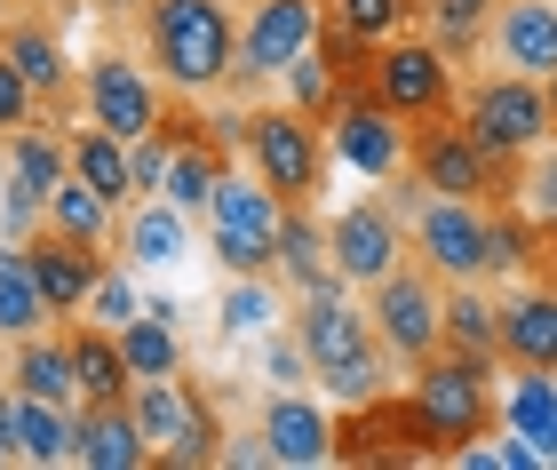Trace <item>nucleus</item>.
<instances>
[{
    "mask_svg": "<svg viewBox=\"0 0 557 470\" xmlns=\"http://www.w3.org/2000/svg\"><path fill=\"white\" fill-rule=\"evenodd\" d=\"M295 335H302V359H311V383H326L343 407L391 391V375H383L391 351H383V335H374V319L343 295V280L295 295Z\"/></svg>",
    "mask_w": 557,
    "mask_h": 470,
    "instance_id": "obj_1",
    "label": "nucleus"
},
{
    "mask_svg": "<svg viewBox=\"0 0 557 470\" xmlns=\"http://www.w3.org/2000/svg\"><path fill=\"white\" fill-rule=\"evenodd\" d=\"M144 33H151V72L175 96H208L239 64V24L223 0H151Z\"/></svg>",
    "mask_w": 557,
    "mask_h": 470,
    "instance_id": "obj_2",
    "label": "nucleus"
},
{
    "mask_svg": "<svg viewBox=\"0 0 557 470\" xmlns=\"http://www.w3.org/2000/svg\"><path fill=\"white\" fill-rule=\"evenodd\" d=\"M414 415H422V438H430V455H462L478 447L494 423H502V407H494V359H478V351H430L414 367Z\"/></svg>",
    "mask_w": 557,
    "mask_h": 470,
    "instance_id": "obj_3",
    "label": "nucleus"
},
{
    "mask_svg": "<svg viewBox=\"0 0 557 470\" xmlns=\"http://www.w3.org/2000/svg\"><path fill=\"white\" fill-rule=\"evenodd\" d=\"M407 168H414L422 191L502 208V200H518V168H525V160H494L454 112H438V120H414V128H407Z\"/></svg>",
    "mask_w": 557,
    "mask_h": 470,
    "instance_id": "obj_4",
    "label": "nucleus"
},
{
    "mask_svg": "<svg viewBox=\"0 0 557 470\" xmlns=\"http://www.w3.org/2000/svg\"><path fill=\"white\" fill-rule=\"evenodd\" d=\"M247 160H256V176L271 184L278 208H311L326 176V136L311 112L271 104V112H247Z\"/></svg>",
    "mask_w": 557,
    "mask_h": 470,
    "instance_id": "obj_5",
    "label": "nucleus"
},
{
    "mask_svg": "<svg viewBox=\"0 0 557 470\" xmlns=\"http://www.w3.org/2000/svg\"><path fill=\"white\" fill-rule=\"evenodd\" d=\"M208 247L232 280H278V200L263 176H223L208 208Z\"/></svg>",
    "mask_w": 557,
    "mask_h": 470,
    "instance_id": "obj_6",
    "label": "nucleus"
},
{
    "mask_svg": "<svg viewBox=\"0 0 557 470\" xmlns=\"http://www.w3.org/2000/svg\"><path fill=\"white\" fill-rule=\"evenodd\" d=\"M367 319H374V335H383L391 359L422 367V359L446 343V335H438V319H446V280H438L422 256H414V263H391L383 280L367 287Z\"/></svg>",
    "mask_w": 557,
    "mask_h": 470,
    "instance_id": "obj_7",
    "label": "nucleus"
},
{
    "mask_svg": "<svg viewBox=\"0 0 557 470\" xmlns=\"http://www.w3.org/2000/svg\"><path fill=\"white\" fill-rule=\"evenodd\" d=\"M414 256L438 280H486L494 271V208L486 200H446V191H414Z\"/></svg>",
    "mask_w": 557,
    "mask_h": 470,
    "instance_id": "obj_8",
    "label": "nucleus"
},
{
    "mask_svg": "<svg viewBox=\"0 0 557 470\" xmlns=\"http://www.w3.org/2000/svg\"><path fill=\"white\" fill-rule=\"evenodd\" d=\"M454 112H462V128L486 144L494 160H525L534 144H549V96H542V81H525V72L478 81Z\"/></svg>",
    "mask_w": 557,
    "mask_h": 470,
    "instance_id": "obj_9",
    "label": "nucleus"
},
{
    "mask_svg": "<svg viewBox=\"0 0 557 470\" xmlns=\"http://www.w3.org/2000/svg\"><path fill=\"white\" fill-rule=\"evenodd\" d=\"M367 88L407 120H438L454 112V64L438 57L430 40H374V64H367Z\"/></svg>",
    "mask_w": 557,
    "mask_h": 470,
    "instance_id": "obj_10",
    "label": "nucleus"
},
{
    "mask_svg": "<svg viewBox=\"0 0 557 470\" xmlns=\"http://www.w3.org/2000/svg\"><path fill=\"white\" fill-rule=\"evenodd\" d=\"M326 144H335V160H350L359 176H398V168H407V120H398L367 81L335 96V112H326Z\"/></svg>",
    "mask_w": 557,
    "mask_h": 470,
    "instance_id": "obj_11",
    "label": "nucleus"
},
{
    "mask_svg": "<svg viewBox=\"0 0 557 470\" xmlns=\"http://www.w3.org/2000/svg\"><path fill=\"white\" fill-rule=\"evenodd\" d=\"M326 239H335V271H343V287H374L391 263H407V208L391 200H359V208H343L335 224H326Z\"/></svg>",
    "mask_w": 557,
    "mask_h": 470,
    "instance_id": "obj_12",
    "label": "nucleus"
},
{
    "mask_svg": "<svg viewBox=\"0 0 557 470\" xmlns=\"http://www.w3.org/2000/svg\"><path fill=\"white\" fill-rule=\"evenodd\" d=\"M422 455H430V438H422L414 399L374 391V399L343 407V423H335V462H422Z\"/></svg>",
    "mask_w": 557,
    "mask_h": 470,
    "instance_id": "obj_13",
    "label": "nucleus"
},
{
    "mask_svg": "<svg viewBox=\"0 0 557 470\" xmlns=\"http://www.w3.org/2000/svg\"><path fill=\"white\" fill-rule=\"evenodd\" d=\"M64 176H72L64 136L48 128V120H24V128H16V152H9V232H16V239H33V232H40L48 191H57Z\"/></svg>",
    "mask_w": 557,
    "mask_h": 470,
    "instance_id": "obj_14",
    "label": "nucleus"
},
{
    "mask_svg": "<svg viewBox=\"0 0 557 470\" xmlns=\"http://www.w3.org/2000/svg\"><path fill=\"white\" fill-rule=\"evenodd\" d=\"M319 33V0H256V16L239 24V64L232 81H278Z\"/></svg>",
    "mask_w": 557,
    "mask_h": 470,
    "instance_id": "obj_15",
    "label": "nucleus"
},
{
    "mask_svg": "<svg viewBox=\"0 0 557 470\" xmlns=\"http://www.w3.org/2000/svg\"><path fill=\"white\" fill-rule=\"evenodd\" d=\"M88 120L112 128L120 144H136L144 128H160V88H151V72H136L128 57H96L88 64Z\"/></svg>",
    "mask_w": 557,
    "mask_h": 470,
    "instance_id": "obj_16",
    "label": "nucleus"
},
{
    "mask_svg": "<svg viewBox=\"0 0 557 470\" xmlns=\"http://www.w3.org/2000/svg\"><path fill=\"white\" fill-rule=\"evenodd\" d=\"M24 256H33L40 287H48V311H57V319H81V311H88L96 280H104V247L64 239L57 224H48V232H33V239H24Z\"/></svg>",
    "mask_w": 557,
    "mask_h": 470,
    "instance_id": "obj_17",
    "label": "nucleus"
},
{
    "mask_svg": "<svg viewBox=\"0 0 557 470\" xmlns=\"http://www.w3.org/2000/svg\"><path fill=\"white\" fill-rule=\"evenodd\" d=\"M263 462H287V470L335 462V415L295 399V391H271V407H263Z\"/></svg>",
    "mask_w": 557,
    "mask_h": 470,
    "instance_id": "obj_18",
    "label": "nucleus"
},
{
    "mask_svg": "<svg viewBox=\"0 0 557 470\" xmlns=\"http://www.w3.org/2000/svg\"><path fill=\"white\" fill-rule=\"evenodd\" d=\"M72 462H81V470H144L151 462V438L136 431V407L128 399L72 407Z\"/></svg>",
    "mask_w": 557,
    "mask_h": 470,
    "instance_id": "obj_19",
    "label": "nucleus"
},
{
    "mask_svg": "<svg viewBox=\"0 0 557 470\" xmlns=\"http://www.w3.org/2000/svg\"><path fill=\"white\" fill-rule=\"evenodd\" d=\"M486 40H494V57L510 72H525V81H549L557 72V9L549 0H502Z\"/></svg>",
    "mask_w": 557,
    "mask_h": 470,
    "instance_id": "obj_20",
    "label": "nucleus"
},
{
    "mask_svg": "<svg viewBox=\"0 0 557 470\" xmlns=\"http://www.w3.org/2000/svg\"><path fill=\"white\" fill-rule=\"evenodd\" d=\"M502 359L510 367H549L557 375V287L525 280L510 304H502Z\"/></svg>",
    "mask_w": 557,
    "mask_h": 470,
    "instance_id": "obj_21",
    "label": "nucleus"
},
{
    "mask_svg": "<svg viewBox=\"0 0 557 470\" xmlns=\"http://www.w3.org/2000/svg\"><path fill=\"white\" fill-rule=\"evenodd\" d=\"M64 343H72V375H81V407H112V399H128V391H136V367H128V351H120L112 327L72 319Z\"/></svg>",
    "mask_w": 557,
    "mask_h": 470,
    "instance_id": "obj_22",
    "label": "nucleus"
},
{
    "mask_svg": "<svg viewBox=\"0 0 557 470\" xmlns=\"http://www.w3.org/2000/svg\"><path fill=\"white\" fill-rule=\"evenodd\" d=\"M278 280H287L295 295L343 280V271H335V239H326V224L311 208H278Z\"/></svg>",
    "mask_w": 557,
    "mask_h": 470,
    "instance_id": "obj_23",
    "label": "nucleus"
},
{
    "mask_svg": "<svg viewBox=\"0 0 557 470\" xmlns=\"http://www.w3.org/2000/svg\"><path fill=\"white\" fill-rule=\"evenodd\" d=\"M9 383L24 391V399H48V407H81V375H72V343L57 335H24L16 359H9Z\"/></svg>",
    "mask_w": 557,
    "mask_h": 470,
    "instance_id": "obj_24",
    "label": "nucleus"
},
{
    "mask_svg": "<svg viewBox=\"0 0 557 470\" xmlns=\"http://www.w3.org/2000/svg\"><path fill=\"white\" fill-rule=\"evenodd\" d=\"M64 152H72V176H81V184H96L112 208H128V200H136V184H128V144H120L112 128L81 120V128L64 136Z\"/></svg>",
    "mask_w": 557,
    "mask_h": 470,
    "instance_id": "obj_25",
    "label": "nucleus"
},
{
    "mask_svg": "<svg viewBox=\"0 0 557 470\" xmlns=\"http://www.w3.org/2000/svg\"><path fill=\"white\" fill-rule=\"evenodd\" d=\"M502 423H510L542 462L557 455V375H549V367H518L510 399H502Z\"/></svg>",
    "mask_w": 557,
    "mask_h": 470,
    "instance_id": "obj_26",
    "label": "nucleus"
},
{
    "mask_svg": "<svg viewBox=\"0 0 557 470\" xmlns=\"http://www.w3.org/2000/svg\"><path fill=\"white\" fill-rule=\"evenodd\" d=\"M446 351H478V359H502V304L478 295V280H446V319H438Z\"/></svg>",
    "mask_w": 557,
    "mask_h": 470,
    "instance_id": "obj_27",
    "label": "nucleus"
},
{
    "mask_svg": "<svg viewBox=\"0 0 557 470\" xmlns=\"http://www.w3.org/2000/svg\"><path fill=\"white\" fill-rule=\"evenodd\" d=\"M48 319L57 311H48V287H40L33 256H24V247H0V335L24 343V335H40Z\"/></svg>",
    "mask_w": 557,
    "mask_h": 470,
    "instance_id": "obj_28",
    "label": "nucleus"
},
{
    "mask_svg": "<svg viewBox=\"0 0 557 470\" xmlns=\"http://www.w3.org/2000/svg\"><path fill=\"white\" fill-rule=\"evenodd\" d=\"M0 57L16 64V81L40 96H64L72 88V64H64V48H57V33H40V24H9V40H0Z\"/></svg>",
    "mask_w": 557,
    "mask_h": 470,
    "instance_id": "obj_29",
    "label": "nucleus"
},
{
    "mask_svg": "<svg viewBox=\"0 0 557 470\" xmlns=\"http://www.w3.org/2000/svg\"><path fill=\"white\" fill-rule=\"evenodd\" d=\"M494 9H502V0H422V16H430V48H438L446 64L478 57V48H486V33H494Z\"/></svg>",
    "mask_w": 557,
    "mask_h": 470,
    "instance_id": "obj_30",
    "label": "nucleus"
},
{
    "mask_svg": "<svg viewBox=\"0 0 557 470\" xmlns=\"http://www.w3.org/2000/svg\"><path fill=\"white\" fill-rule=\"evenodd\" d=\"M9 462H72V415L16 391V438H9Z\"/></svg>",
    "mask_w": 557,
    "mask_h": 470,
    "instance_id": "obj_31",
    "label": "nucleus"
},
{
    "mask_svg": "<svg viewBox=\"0 0 557 470\" xmlns=\"http://www.w3.org/2000/svg\"><path fill=\"white\" fill-rule=\"evenodd\" d=\"M112 200H104V191H96V184H81V176H64L57 191H48V224H57L64 239H88V247H104L112 239Z\"/></svg>",
    "mask_w": 557,
    "mask_h": 470,
    "instance_id": "obj_32",
    "label": "nucleus"
},
{
    "mask_svg": "<svg viewBox=\"0 0 557 470\" xmlns=\"http://www.w3.org/2000/svg\"><path fill=\"white\" fill-rule=\"evenodd\" d=\"M120 247H128V263H175L184 256V208L160 191L151 208H136L128 224H120Z\"/></svg>",
    "mask_w": 557,
    "mask_h": 470,
    "instance_id": "obj_33",
    "label": "nucleus"
},
{
    "mask_svg": "<svg viewBox=\"0 0 557 470\" xmlns=\"http://www.w3.org/2000/svg\"><path fill=\"white\" fill-rule=\"evenodd\" d=\"M120 351H128L136 375H184V343H175V319L168 311H136L128 327H112Z\"/></svg>",
    "mask_w": 557,
    "mask_h": 470,
    "instance_id": "obj_34",
    "label": "nucleus"
},
{
    "mask_svg": "<svg viewBox=\"0 0 557 470\" xmlns=\"http://www.w3.org/2000/svg\"><path fill=\"white\" fill-rule=\"evenodd\" d=\"M319 9H326V16H343L359 40H398L422 0H319Z\"/></svg>",
    "mask_w": 557,
    "mask_h": 470,
    "instance_id": "obj_35",
    "label": "nucleus"
},
{
    "mask_svg": "<svg viewBox=\"0 0 557 470\" xmlns=\"http://www.w3.org/2000/svg\"><path fill=\"white\" fill-rule=\"evenodd\" d=\"M287 88H295V112H311V120H326V112H335V96H343L335 64H326L319 48H302V57L287 64Z\"/></svg>",
    "mask_w": 557,
    "mask_h": 470,
    "instance_id": "obj_36",
    "label": "nucleus"
},
{
    "mask_svg": "<svg viewBox=\"0 0 557 470\" xmlns=\"http://www.w3.org/2000/svg\"><path fill=\"white\" fill-rule=\"evenodd\" d=\"M271 311H278V287L271 280H239L223 295V335H256V327H271Z\"/></svg>",
    "mask_w": 557,
    "mask_h": 470,
    "instance_id": "obj_37",
    "label": "nucleus"
},
{
    "mask_svg": "<svg viewBox=\"0 0 557 470\" xmlns=\"http://www.w3.org/2000/svg\"><path fill=\"white\" fill-rule=\"evenodd\" d=\"M136 311H144L136 280H128V271H112V263H104V280H96V295H88V319H96V327H128Z\"/></svg>",
    "mask_w": 557,
    "mask_h": 470,
    "instance_id": "obj_38",
    "label": "nucleus"
},
{
    "mask_svg": "<svg viewBox=\"0 0 557 470\" xmlns=\"http://www.w3.org/2000/svg\"><path fill=\"white\" fill-rule=\"evenodd\" d=\"M263 375H271V391H302V383H311L302 335H271V343H263Z\"/></svg>",
    "mask_w": 557,
    "mask_h": 470,
    "instance_id": "obj_39",
    "label": "nucleus"
},
{
    "mask_svg": "<svg viewBox=\"0 0 557 470\" xmlns=\"http://www.w3.org/2000/svg\"><path fill=\"white\" fill-rule=\"evenodd\" d=\"M33 112H40V96L16 81V64H9V57H0V136H9V128H24Z\"/></svg>",
    "mask_w": 557,
    "mask_h": 470,
    "instance_id": "obj_40",
    "label": "nucleus"
},
{
    "mask_svg": "<svg viewBox=\"0 0 557 470\" xmlns=\"http://www.w3.org/2000/svg\"><path fill=\"white\" fill-rule=\"evenodd\" d=\"M9 438H16V383L0 391V455H9Z\"/></svg>",
    "mask_w": 557,
    "mask_h": 470,
    "instance_id": "obj_41",
    "label": "nucleus"
},
{
    "mask_svg": "<svg viewBox=\"0 0 557 470\" xmlns=\"http://www.w3.org/2000/svg\"><path fill=\"white\" fill-rule=\"evenodd\" d=\"M542 96H549V136H557V72H549V81H542Z\"/></svg>",
    "mask_w": 557,
    "mask_h": 470,
    "instance_id": "obj_42",
    "label": "nucleus"
},
{
    "mask_svg": "<svg viewBox=\"0 0 557 470\" xmlns=\"http://www.w3.org/2000/svg\"><path fill=\"white\" fill-rule=\"evenodd\" d=\"M0 168H9V160H0Z\"/></svg>",
    "mask_w": 557,
    "mask_h": 470,
    "instance_id": "obj_43",
    "label": "nucleus"
},
{
    "mask_svg": "<svg viewBox=\"0 0 557 470\" xmlns=\"http://www.w3.org/2000/svg\"><path fill=\"white\" fill-rule=\"evenodd\" d=\"M0 462H9V455H0Z\"/></svg>",
    "mask_w": 557,
    "mask_h": 470,
    "instance_id": "obj_44",
    "label": "nucleus"
}]
</instances>
